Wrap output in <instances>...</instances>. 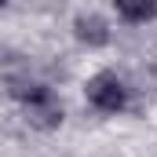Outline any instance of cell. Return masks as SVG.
<instances>
[{
  "label": "cell",
  "mask_w": 157,
  "mask_h": 157,
  "mask_svg": "<svg viewBox=\"0 0 157 157\" xmlns=\"http://www.w3.org/2000/svg\"><path fill=\"white\" fill-rule=\"evenodd\" d=\"M11 91H15V99L26 102L29 124H37V128H55V124L62 121V106L55 102V95H51L44 84H15Z\"/></svg>",
  "instance_id": "cell-1"
},
{
  "label": "cell",
  "mask_w": 157,
  "mask_h": 157,
  "mask_svg": "<svg viewBox=\"0 0 157 157\" xmlns=\"http://www.w3.org/2000/svg\"><path fill=\"white\" fill-rule=\"evenodd\" d=\"M88 102L91 106H99V110H121L124 102H128V91H124V84H121L117 73H95V77L88 80Z\"/></svg>",
  "instance_id": "cell-2"
},
{
  "label": "cell",
  "mask_w": 157,
  "mask_h": 157,
  "mask_svg": "<svg viewBox=\"0 0 157 157\" xmlns=\"http://www.w3.org/2000/svg\"><path fill=\"white\" fill-rule=\"evenodd\" d=\"M77 37L84 40V44H91V48H99V44L110 40V29H106V22H102L99 15H80L77 18Z\"/></svg>",
  "instance_id": "cell-3"
},
{
  "label": "cell",
  "mask_w": 157,
  "mask_h": 157,
  "mask_svg": "<svg viewBox=\"0 0 157 157\" xmlns=\"http://www.w3.org/2000/svg\"><path fill=\"white\" fill-rule=\"evenodd\" d=\"M117 11L128 22H146L157 15V0H117Z\"/></svg>",
  "instance_id": "cell-4"
},
{
  "label": "cell",
  "mask_w": 157,
  "mask_h": 157,
  "mask_svg": "<svg viewBox=\"0 0 157 157\" xmlns=\"http://www.w3.org/2000/svg\"><path fill=\"white\" fill-rule=\"evenodd\" d=\"M0 4H4V0H0Z\"/></svg>",
  "instance_id": "cell-5"
}]
</instances>
